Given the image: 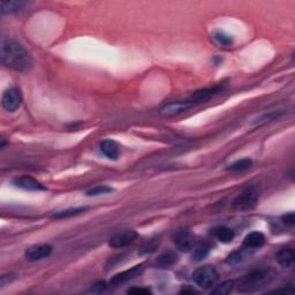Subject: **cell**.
<instances>
[{"instance_id":"cell-25","label":"cell","mask_w":295,"mask_h":295,"mask_svg":"<svg viewBox=\"0 0 295 295\" xmlns=\"http://www.w3.org/2000/svg\"><path fill=\"white\" fill-rule=\"evenodd\" d=\"M113 189L111 187L107 186H99L96 187V188H92L86 192V196H99V195H105V194L112 193Z\"/></svg>"},{"instance_id":"cell-11","label":"cell","mask_w":295,"mask_h":295,"mask_svg":"<svg viewBox=\"0 0 295 295\" xmlns=\"http://www.w3.org/2000/svg\"><path fill=\"white\" fill-rule=\"evenodd\" d=\"M224 88V84H219L213 86V88H207V89H202V90H197L190 97L189 102H192L193 104H201V103H207L208 100H210L211 98H213L214 96L218 95L221 90Z\"/></svg>"},{"instance_id":"cell-28","label":"cell","mask_w":295,"mask_h":295,"mask_svg":"<svg viewBox=\"0 0 295 295\" xmlns=\"http://www.w3.org/2000/svg\"><path fill=\"white\" fill-rule=\"evenodd\" d=\"M282 219L284 221V224L289 225V226H293L294 225V221H295V216H294V212H289L286 214H284L282 217Z\"/></svg>"},{"instance_id":"cell-22","label":"cell","mask_w":295,"mask_h":295,"mask_svg":"<svg viewBox=\"0 0 295 295\" xmlns=\"http://www.w3.org/2000/svg\"><path fill=\"white\" fill-rule=\"evenodd\" d=\"M253 162L252 159L249 158H245V159H240V161L233 163V164L230 165L228 169L233 172H242V171H247L252 168Z\"/></svg>"},{"instance_id":"cell-4","label":"cell","mask_w":295,"mask_h":295,"mask_svg":"<svg viewBox=\"0 0 295 295\" xmlns=\"http://www.w3.org/2000/svg\"><path fill=\"white\" fill-rule=\"evenodd\" d=\"M258 202V193L255 188H248L242 192L233 201V209L238 211H248L254 209Z\"/></svg>"},{"instance_id":"cell-27","label":"cell","mask_w":295,"mask_h":295,"mask_svg":"<svg viewBox=\"0 0 295 295\" xmlns=\"http://www.w3.org/2000/svg\"><path fill=\"white\" fill-rule=\"evenodd\" d=\"M279 117V113L278 112H273V113H270V114H266V116L259 118L258 121H257V125H262V124H266L269 123V121H272L275 120L276 118Z\"/></svg>"},{"instance_id":"cell-7","label":"cell","mask_w":295,"mask_h":295,"mask_svg":"<svg viewBox=\"0 0 295 295\" xmlns=\"http://www.w3.org/2000/svg\"><path fill=\"white\" fill-rule=\"evenodd\" d=\"M138 234L134 230H124L110 238L109 245L113 248H125L136 240Z\"/></svg>"},{"instance_id":"cell-30","label":"cell","mask_w":295,"mask_h":295,"mask_svg":"<svg viewBox=\"0 0 295 295\" xmlns=\"http://www.w3.org/2000/svg\"><path fill=\"white\" fill-rule=\"evenodd\" d=\"M105 289H106L105 283H98L91 287V292L92 293H100V292H103Z\"/></svg>"},{"instance_id":"cell-23","label":"cell","mask_w":295,"mask_h":295,"mask_svg":"<svg viewBox=\"0 0 295 295\" xmlns=\"http://www.w3.org/2000/svg\"><path fill=\"white\" fill-rule=\"evenodd\" d=\"M235 287V283L232 282V280H227V282H224L223 284H220L219 286H217L216 289L212 291V294L216 295H226L233 292Z\"/></svg>"},{"instance_id":"cell-8","label":"cell","mask_w":295,"mask_h":295,"mask_svg":"<svg viewBox=\"0 0 295 295\" xmlns=\"http://www.w3.org/2000/svg\"><path fill=\"white\" fill-rule=\"evenodd\" d=\"M194 104L192 102H182V100H178V102H172L169 104H165L164 106L159 110V113H161L162 117L164 118H172L176 117L179 114L183 112H187L189 109H192Z\"/></svg>"},{"instance_id":"cell-21","label":"cell","mask_w":295,"mask_h":295,"mask_svg":"<svg viewBox=\"0 0 295 295\" xmlns=\"http://www.w3.org/2000/svg\"><path fill=\"white\" fill-rule=\"evenodd\" d=\"M178 255L173 252H166L163 253V254L158 257V264L162 266H172L174 265L176 262H178Z\"/></svg>"},{"instance_id":"cell-24","label":"cell","mask_w":295,"mask_h":295,"mask_svg":"<svg viewBox=\"0 0 295 295\" xmlns=\"http://www.w3.org/2000/svg\"><path fill=\"white\" fill-rule=\"evenodd\" d=\"M209 253H210V248L208 247L207 245H201L199 247H196L195 251H194L193 259L196 262L203 261V259L209 255Z\"/></svg>"},{"instance_id":"cell-16","label":"cell","mask_w":295,"mask_h":295,"mask_svg":"<svg viewBox=\"0 0 295 295\" xmlns=\"http://www.w3.org/2000/svg\"><path fill=\"white\" fill-rule=\"evenodd\" d=\"M265 244V237L261 232H252L246 235L244 240V246L249 249L261 248Z\"/></svg>"},{"instance_id":"cell-5","label":"cell","mask_w":295,"mask_h":295,"mask_svg":"<svg viewBox=\"0 0 295 295\" xmlns=\"http://www.w3.org/2000/svg\"><path fill=\"white\" fill-rule=\"evenodd\" d=\"M173 242H174L179 251L190 252L194 249L196 244L195 235L188 230H179L173 234Z\"/></svg>"},{"instance_id":"cell-17","label":"cell","mask_w":295,"mask_h":295,"mask_svg":"<svg viewBox=\"0 0 295 295\" xmlns=\"http://www.w3.org/2000/svg\"><path fill=\"white\" fill-rule=\"evenodd\" d=\"M294 252L291 248H283L276 254V259L283 268H291L294 263Z\"/></svg>"},{"instance_id":"cell-15","label":"cell","mask_w":295,"mask_h":295,"mask_svg":"<svg viewBox=\"0 0 295 295\" xmlns=\"http://www.w3.org/2000/svg\"><path fill=\"white\" fill-rule=\"evenodd\" d=\"M100 151L103 152L104 156H106L109 159H112V161H117L120 155L119 145L113 140L103 141L100 143Z\"/></svg>"},{"instance_id":"cell-9","label":"cell","mask_w":295,"mask_h":295,"mask_svg":"<svg viewBox=\"0 0 295 295\" xmlns=\"http://www.w3.org/2000/svg\"><path fill=\"white\" fill-rule=\"evenodd\" d=\"M52 248L51 245L47 244H42V245H35L31 246L26 251V258L30 262H36V261H41V259H44L48 257L51 255Z\"/></svg>"},{"instance_id":"cell-20","label":"cell","mask_w":295,"mask_h":295,"mask_svg":"<svg viewBox=\"0 0 295 295\" xmlns=\"http://www.w3.org/2000/svg\"><path fill=\"white\" fill-rule=\"evenodd\" d=\"M88 210V208L85 207H80V208H71V209H66L62 211H58L52 214V218L53 219H66V218H71L74 216H78V214H81L82 212Z\"/></svg>"},{"instance_id":"cell-19","label":"cell","mask_w":295,"mask_h":295,"mask_svg":"<svg viewBox=\"0 0 295 295\" xmlns=\"http://www.w3.org/2000/svg\"><path fill=\"white\" fill-rule=\"evenodd\" d=\"M212 38L214 43L219 45L220 47H230L233 45V37L225 33L223 30H216L212 34Z\"/></svg>"},{"instance_id":"cell-10","label":"cell","mask_w":295,"mask_h":295,"mask_svg":"<svg viewBox=\"0 0 295 295\" xmlns=\"http://www.w3.org/2000/svg\"><path fill=\"white\" fill-rule=\"evenodd\" d=\"M143 272V265H136L134 268H131L129 270H126V271H123L120 273H118L113 277L112 279L110 280V285L113 287H118L124 285L129 282V280H133L134 278H136Z\"/></svg>"},{"instance_id":"cell-1","label":"cell","mask_w":295,"mask_h":295,"mask_svg":"<svg viewBox=\"0 0 295 295\" xmlns=\"http://www.w3.org/2000/svg\"><path fill=\"white\" fill-rule=\"evenodd\" d=\"M0 58L3 66L17 72H29L33 67V58L26 48L16 41L1 37Z\"/></svg>"},{"instance_id":"cell-13","label":"cell","mask_w":295,"mask_h":295,"mask_svg":"<svg viewBox=\"0 0 295 295\" xmlns=\"http://www.w3.org/2000/svg\"><path fill=\"white\" fill-rule=\"evenodd\" d=\"M29 6V2L22 1V0H1L0 1V12L2 14H13L20 10L26 9Z\"/></svg>"},{"instance_id":"cell-26","label":"cell","mask_w":295,"mask_h":295,"mask_svg":"<svg viewBox=\"0 0 295 295\" xmlns=\"http://www.w3.org/2000/svg\"><path fill=\"white\" fill-rule=\"evenodd\" d=\"M157 247H158V242H156L155 240H151L149 244L143 246V248H142V253H143V254H150V253L155 252Z\"/></svg>"},{"instance_id":"cell-12","label":"cell","mask_w":295,"mask_h":295,"mask_svg":"<svg viewBox=\"0 0 295 295\" xmlns=\"http://www.w3.org/2000/svg\"><path fill=\"white\" fill-rule=\"evenodd\" d=\"M14 185L19 187L21 189L29 190V192H41V190H45V187L42 185L41 182H38L37 180L28 175L20 176L14 180Z\"/></svg>"},{"instance_id":"cell-3","label":"cell","mask_w":295,"mask_h":295,"mask_svg":"<svg viewBox=\"0 0 295 295\" xmlns=\"http://www.w3.org/2000/svg\"><path fill=\"white\" fill-rule=\"evenodd\" d=\"M218 279H219V275H218L217 270L211 265L201 266L193 272L194 283L204 290H209L216 285Z\"/></svg>"},{"instance_id":"cell-18","label":"cell","mask_w":295,"mask_h":295,"mask_svg":"<svg viewBox=\"0 0 295 295\" xmlns=\"http://www.w3.org/2000/svg\"><path fill=\"white\" fill-rule=\"evenodd\" d=\"M212 234L218 241L223 242V244H230V242L233 241L235 237L234 231L227 226H218L213 228Z\"/></svg>"},{"instance_id":"cell-2","label":"cell","mask_w":295,"mask_h":295,"mask_svg":"<svg viewBox=\"0 0 295 295\" xmlns=\"http://www.w3.org/2000/svg\"><path fill=\"white\" fill-rule=\"evenodd\" d=\"M276 276L272 269H257L239 280L235 286L240 293H254L269 286Z\"/></svg>"},{"instance_id":"cell-6","label":"cell","mask_w":295,"mask_h":295,"mask_svg":"<svg viewBox=\"0 0 295 295\" xmlns=\"http://www.w3.org/2000/svg\"><path fill=\"white\" fill-rule=\"evenodd\" d=\"M2 107L7 112H15L22 104V95L17 88L7 89L2 95Z\"/></svg>"},{"instance_id":"cell-29","label":"cell","mask_w":295,"mask_h":295,"mask_svg":"<svg viewBox=\"0 0 295 295\" xmlns=\"http://www.w3.org/2000/svg\"><path fill=\"white\" fill-rule=\"evenodd\" d=\"M128 293H130V294H149V293H151L150 292V290H148V289H142V287H133V289H129L127 291Z\"/></svg>"},{"instance_id":"cell-14","label":"cell","mask_w":295,"mask_h":295,"mask_svg":"<svg viewBox=\"0 0 295 295\" xmlns=\"http://www.w3.org/2000/svg\"><path fill=\"white\" fill-rule=\"evenodd\" d=\"M251 251H253V249H249L247 247L237 249V251H234L233 253H231V254L228 255L226 263L230 265L242 264V263L246 262L249 257H251Z\"/></svg>"}]
</instances>
